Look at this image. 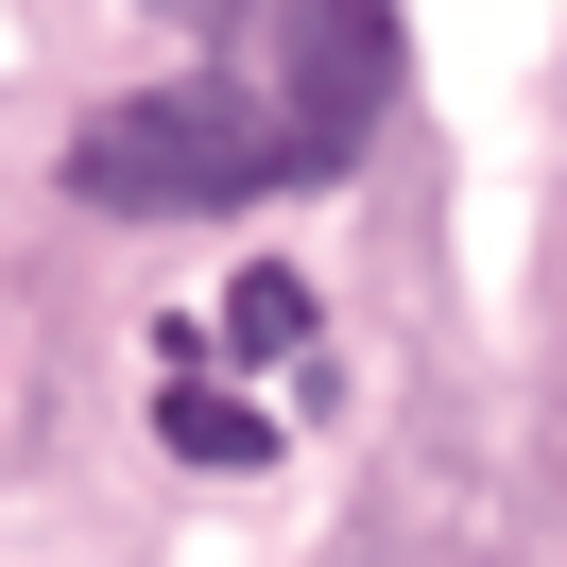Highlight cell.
Masks as SVG:
<instances>
[{
  "instance_id": "cell-3",
  "label": "cell",
  "mask_w": 567,
  "mask_h": 567,
  "mask_svg": "<svg viewBox=\"0 0 567 567\" xmlns=\"http://www.w3.org/2000/svg\"><path fill=\"white\" fill-rule=\"evenodd\" d=\"M224 344H241V361H292V344H310V276H241V292H224Z\"/></svg>"
},
{
  "instance_id": "cell-4",
  "label": "cell",
  "mask_w": 567,
  "mask_h": 567,
  "mask_svg": "<svg viewBox=\"0 0 567 567\" xmlns=\"http://www.w3.org/2000/svg\"><path fill=\"white\" fill-rule=\"evenodd\" d=\"M138 18H173V35H207V18H241V0H138Z\"/></svg>"
},
{
  "instance_id": "cell-2",
  "label": "cell",
  "mask_w": 567,
  "mask_h": 567,
  "mask_svg": "<svg viewBox=\"0 0 567 567\" xmlns=\"http://www.w3.org/2000/svg\"><path fill=\"white\" fill-rule=\"evenodd\" d=\"M155 447H173V464H224V482H241V464H276V430H258L241 395H207V379L173 361V395H155Z\"/></svg>"
},
{
  "instance_id": "cell-1",
  "label": "cell",
  "mask_w": 567,
  "mask_h": 567,
  "mask_svg": "<svg viewBox=\"0 0 567 567\" xmlns=\"http://www.w3.org/2000/svg\"><path fill=\"white\" fill-rule=\"evenodd\" d=\"M70 189L121 224L173 207H258V189H327V138L292 104V70H224V86H155V104H104L70 138Z\"/></svg>"
}]
</instances>
